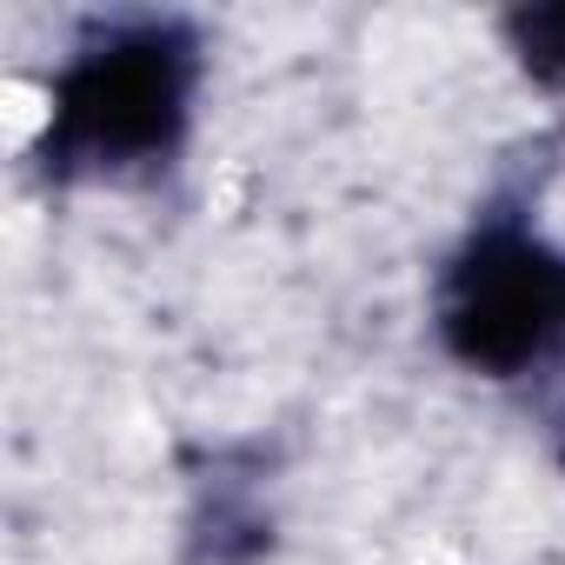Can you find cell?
<instances>
[{
    "label": "cell",
    "mask_w": 565,
    "mask_h": 565,
    "mask_svg": "<svg viewBox=\"0 0 565 565\" xmlns=\"http://www.w3.org/2000/svg\"><path fill=\"white\" fill-rule=\"evenodd\" d=\"M499 34H505V54L519 61V74L532 87L565 94V0L558 8H512L499 21Z\"/></svg>",
    "instance_id": "cell-3"
},
{
    "label": "cell",
    "mask_w": 565,
    "mask_h": 565,
    "mask_svg": "<svg viewBox=\"0 0 565 565\" xmlns=\"http://www.w3.org/2000/svg\"><path fill=\"white\" fill-rule=\"evenodd\" d=\"M439 353L492 386L565 360V239L525 213H479L433 273Z\"/></svg>",
    "instance_id": "cell-2"
},
{
    "label": "cell",
    "mask_w": 565,
    "mask_h": 565,
    "mask_svg": "<svg viewBox=\"0 0 565 565\" xmlns=\"http://www.w3.org/2000/svg\"><path fill=\"white\" fill-rule=\"evenodd\" d=\"M206 94V41L180 14H100L41 81L34 160L61 186H140L180 167Z\"/></svg>",
    "instance_id": "cell-1"
}]
</instances>
